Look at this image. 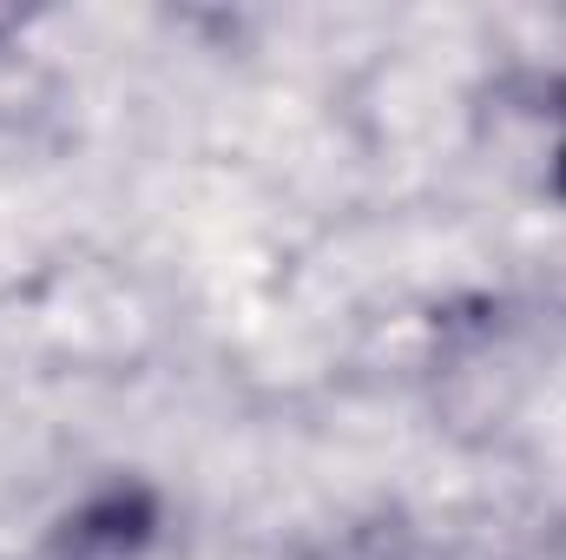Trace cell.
<instances>
[{"instance_id": "2", "label": "cell", "mask_w": 566, "mask_h": 560, "mask_svg": "<svg viewBox=\"0 0 566 560\" xmlns=\"http://www.w3.org/2000/svg\"><path fill=\"white\" fill-rule=\"evenodd\" d=\"M554 198L566 205V133H560V145H554Z\"/></svg>"}, {"instance_id": "1", "label": "cell", "mask_w": 566, "mask_h": 560, "mask_svg": "<svg viewBox=\"0 0 566 560\" xmlns=\"http://www.w3.org/2000/svg\"><path fill=\"white\" fill-rule=\"evenodd\" d=\"M165 495L145 475L93 481L40 541V560H158Z\"/></svg>"}, {"instance_id": "3", "label": "cell", "mask_w": 566, "mask_h": 560, "mask_svg": "<svg viewBox=\"0 0 566 560\" xmlns=\"http://www.w3.org/2000/svg\"><path fill=\"white\" fill-rule=\"evenodd\" d=\"M7 27H13V13H0V33H7Z\"/></svg>"}]
</instances>
